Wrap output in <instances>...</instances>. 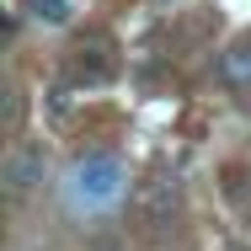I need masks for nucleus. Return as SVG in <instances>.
I'll return each mask as SVG.
<instances>
[{"label": "nucleus", "mask_w": 251, "mask_h": 251, "mask_svg": "<svg viewBox=\"0 0 251 251\" xmlns=\"http://www.w3.org/2000/svg\"><path fill=\"white\" fill-rule=\"evenodd\" d=\"M219 80L230 91H246L251 86V43H235V49L219 53Z\"/></svg>", "instance_id": "20e7f679"}, {"label": "nucleus", "mask_w": 251, "mask_h": 251, "mask_svg": "<svg viewBox=\"0 0 251 251\" xmlns=\"http://www.w3.org/2000/svg\"><path fill=\"white\" fill-rule=\"evenodd\" d=\"M32 16L49 22V27H59V22H70V5L64 0H32Z\"/></svg>", "instance_id": "39448f33"}, {"label": "nucleus", "mask_w": 251, "mask_h": 251, "mask_svg": "<svg viewBox=\"0 0 251 251\" xmlns=\"http://www.w3.org/2000/svg\"><path fill=\"white\" fill-rule=\"evenodd\" d=\"M123 187H128V171H123V160L112 150H91L80 155L75 166H70V176H64V193L75 208H86V214H107L112 203L123 198Z\"/></svg>", "instance_id": "f257e3e1"}, {"label": "nucleus", "mask_w": 251, "mask_h": 251, "mask_svg": "<svg viewBox=\"0 0 251 251\" xmlns=\"http://www.w3.org/2000/svg\"><path fill=\"white\" fill-rule=\"evenodd\" d=\"M43 171H49V160H43L38 145H11L5 160H0V176H5V187H11V193L38 187V182H43Z\"/></svg>", "instance_id": "f03ea898"}, {"label": "nucleus", "mask_w": 251, "mask_h": 251, "mask_svg": "<svg viewBox=\"0 0 251 251\" xmlns=\"http://www.w3.org/2000/svg\"><path fill=\"white\" fill-rule=\"evenodd\" d=\"M176 208H182V187H176L171 176H160V182H150V187H139V219H145V225H166Z\"/></svg>", "instance_id": "7ed1b4c3"}]
</instances>
